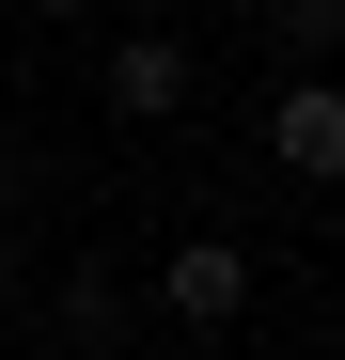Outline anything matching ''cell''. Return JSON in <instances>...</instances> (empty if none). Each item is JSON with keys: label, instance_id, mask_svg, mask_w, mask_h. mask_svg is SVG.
I'll list each match as a JSON object with an SVG mask.
<instances>
[{"label": "cell", "instance_id": "6da1fadb", "mask_svg": "<svg viewBox=\"0 0 345 360\" xmlns=\"http://www.w3.org/2000/svg\"><path fill=\"white\" fill-rule=\"evenodd\" d=\"M94 110H110V126H189V110H204V47L189 32H110Z\"/></svg>", "mask_w": 345, "mask_h": 360}, {"label": "cell", "instance_id": "7a4b0ae2", "mask_svg": "<svg viewBox=\"0 0 345 360\" xmlns=\"http://www.w3.org/2000/svg\"><path fill=\"white\" fill-rule=\"evenodd\" d=\"M267 172L345 188V79H330V63H282V94H267Z\"/></svg>", "mask_w": 345, "mask_h": 360}, {"label": "cell", "instance_id": "3957f363", "mask_svg": "<svg viewBox=\"0 0 345 360\" xmlns=\"http://www.w3.org/2000/svg\"><path fill=\"white\" fill-rule=\"evenodd\" d=\"M157 297H172V329H236L251 314V235H172V251H157Z\"/></svg>", "mask_w": 345, "mask_h": 360}, {"label": "cell", "instance_id": "277c9868", "mask_svg": "<svg viewBox=\"0 0 345 360\" xmlns=\"http://www.w3.org/2000/svg\"><path fill=\"white\" fill-rule=\"evenodd\" d=\"M47 314H63V345H94V360H110V345L142 329V297H126V266H110V251H79V266H63V297H47Z\"/></svg>", "mask_w": 345, "mask_h": 360}, {"label": "cell", "instance_id": "5b68a950", "mask_svg": "<svg viewBox=\"0 0 345 360\" xmlns=\"http://www.w3.org/2000/svg\"><path fill=\"white\" fill-rule=\"evenodd\" d=\"M267 47H282V63H330V47H345V0H267Z\"/></svg>", "mask_w": 345, "mask_h": 360}, {"label": "cell", "instance_id": "8992f818", "mask_svg": "<svg viewBox=\"0 0 345 360\" xmlns=\"http://www.w3.org/2000/svg\"><path fill=\"white\" fill-rule=\"evenodd\" d=\"M16 282H32V235H16V219H0V314H16Z\"/></svg>", "mask_w": 345, "mask_h": 360}, {"label": "cell", "instance_id": "52a82bcc", "mask_svg": "<svg viewBox=\"0 0 345 360\" xmlns=\"http://www.w3.org/2000/svg\"><path fill=\"white\" fill-rule=\"evenodd\" d=\"M16 16H47V32H79V16H94V0H16Z\"/></svg>", "mask_w": 345, "mask_h": 360}]
</instances>
